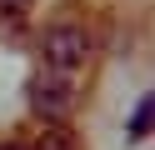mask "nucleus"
<instances>
[{
    "label": "nucleus",
    "instance_id": "nucleus-3",
    "mask_svg": "<svg viewBox=\"0 0 155 150\" xmlns=\"http://www.w3.org/2000/svg\"><path fill=\"white\" fill-rule=\"evenodd\" d=\"M30 145H35V150H85V145H80V140H75L65 125H45L40 135L30 140Z\"/></svg>",
    "mask_w": 155,
    "mask_h": 150
},
{
    "label": "nucleus",
    "instance_id": "nucleus-6",
    "mask_svg": "<svg viewBox=\"0 0 155 150\" xmlns=\"http://www.w3.org/2000/svg\"><path fill=\"white\" fill-rule=\"evenodd\" d=\"M0 5H30V0H0Z\"/></svg>",
    "mask_w": 155,
    "mask_h": 150
},
{
    "label": "nucleus",
    "instance_id": "nucleus-1",
    "mask_svg": "<svg viewBox=\"0 0 155 150\" xmlns=\"http://www.w3.org/2000/svg\"><path fill=\"white\" fill-rule=\"evenodd\" d=\"M90 50H95L90 30L75 25V20H60V25H50V30L40 35V55H45V65H50V70H65V75H75V70L90 60Z\"/></svg>",
    "mask_w": 155,
    "mask_h": 150
},
{
    "label": "nucleus",
    "instance_id": "nucleus-5",
    "mask_svg": "<svg viewBox=\"0 0 155 150\" xmlns=\"http://www.w3.org/2000/svg\"><path fill=\"white\" fill-rule=\"evenodd\" d=\"M0 150H35V145H25V140H0Z\"/></svg>",
    "mask_w": 155,
    "mask_h": 150
},
{
    "label": "nucleus",
    "instance_id": "nucleus-4",
    "mask_svg": "<svg viewBox=\"0 0 155 150\" xmlns=\"http://www.w3.org/2000/svg\"><path fill=\"white\" fill-rule=\"evenodd\" d=\"M150 125H155V95H140V105H135V115H130V140H145Z\"/></svg>",
    "mask_w": 155,
    "mask_h": 150
},
{
    "label": "nucleus",
    "instance_id": "nucleus-2",
    "mask_svg": "<svg viewBox=\"0 0 155 150\" xmlns=\"http://www.w3.org/2000/svg\"><path fill=\"white\" fill-rule=\"evenodd\" d=\"M25 100H30V110L40 120H65L70 115V105H75V75H65V70H35L30 75V85H25Z\"/></svg>",
    "mask_w": 155,
    "mask_h": 150
}]
</instances>
